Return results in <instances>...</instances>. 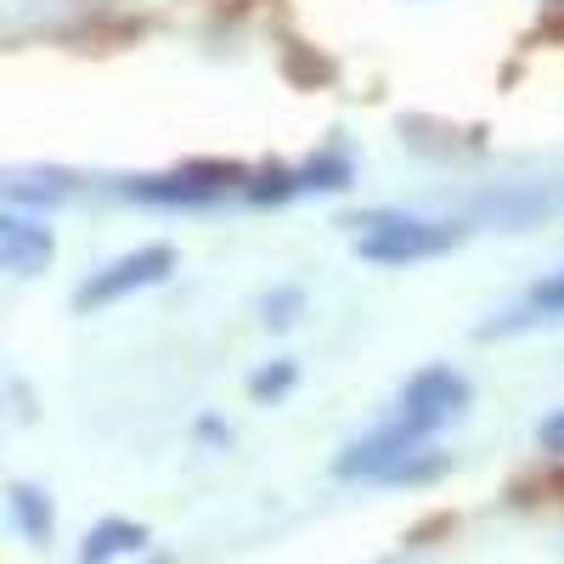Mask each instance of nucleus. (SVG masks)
<instances>
[{"instance_id":"f257e3e1","label":"nucleus","mask_w":564,"mask_h":564,"mask_svg":"<svg viewBox=\"0 0 564 564\" xmlns=\"http://www.w3.org/2000/svg\"><path fill=\"white\" fill-rule=\"evenodd\" d=\"M130 193L141 204H215L226 193H249V170L243 164H226V159H198V164H181L170 175L135 181Z\"/></svg>"},{"instance_id":"f03ea898","label":"nucleus","mask_w":564,"mask_h":564,"mask_svg":"<svg viewBox=\"0 0 564 564\" xmlns=\"http://www.w3.org/2000/svg\"><path fill=\"white\" fill-rule=\"evenodd\" d=\"M463 238L457 226L446 220H412V215H390V220H372L361 238H356V254L361 260H379V265H401V260H430L441 249H452Z\"/></svg>"},{"instance_id":"7ed1b4c3","label":"nucleus","mask_w":564,"mask_h":564,"mask_svg":"<svg viewBox=\"0 0 564 564\" xmlns=\"http://www.w3.org/2000/svg\"><path fill=\"white\" fill-rule=\"evenodd\" d=\"M463 401H468V384L457 379L452 367H430V372H417V379L401 390V423L423 441V435H435L441 423H452L457 412H463Z\"/></svg>"},{"instance_id":"20e7f679","label":"nucleus","mask_w":564,"mask_h":564,"mask_svg":"<svg viewBox=\"0 0 564 564\" xmlns=\"http://www.w3.org/2000/svg\"><path fill=\"white\" fill-rule=\"evenodd\" d=\"M170 265H175V254H170L164 243L135 249V254H124V260H113V265H102V271H90V282H79L74 305H79V311L113 305V300H124L130 289H153V282H159Z\"/></svg>"},{"instance_id":"39448f33","label":"nucleus","mask_w":564,"mask_h":564,"mask_svg":"<svg viewBox=\"0 0 564 564\" xmlns=\"http://www.w3.org/2000/svg\"><path fill=\"white\" fill-rule=\"evenodd\" d=\"M0 260H7L12 276H34L45 260H52V238H45V226L12 215L7 226H0Z\"/></svg>"},{"instance_id":"423d86ee","label":"nucleus","mask_w":564,"mask_h":564,"mask_svg":"<svg viewBox=\"0 0 564 564\" xmlns=\"http://www.w3.org/2000/svg\"><path fill=\"white\" fill-rule=\"evenodd\" d=\"M141 542H148V531H141V525H130V520H108V525H97V531L85 536L79 564H108V558H119V553H141Z\"/></svg>"},{"instance_id":"0eeeda50","label":"nucleus","mask_w":564,"mask_h":564,"mask_svg":"<svg viewBox=\"0 0 564 564\" xmlns=\"http://www.w3.org/2000/svg\"><path fill=\"white\" fill-rule=\"evenodd\" d=\"M12 520H18V531H23L29 542L52 536V508H45V497L29 491V486H12Z\"/></svg>"},{"instance_id":"6e6552de","label":"nucleus","mask_w":564,"mask_h":564,"mask_svg":"<svg viewBox=\"0 0 564 564\" xmlns=\"http://www.w3.org/2000/svg\"><path fill=\"white\" fill-rule=\"evenodd\" d=\"M536 316H564V271H553L547 282H536L531 300H525V311H520V322H513V327H525V322H536ZM513 327H508V334H513Z\"/></svg>"},{"instance_id":"1a4fd4ad","label":"nucleus","mask_w":564,"mask_h":564,"mask_svg":"<svg viewBox=\"0 0 564 564\" xmlns=\"http://www.w3.org/2000/svg\"><path fill=\"white\" fill-rule=\"evenodd\" d=\"M282 68H289V79H300V85H327V79H334V63L305 57L300 45H289V52H282Z\"/></svg>"},{"instance_id":"9d476101","label":"nucleus","mask_w":564,"mask_h":564,"mask_svg":"<svg viewBox=\"0 0 564 564\" xmlns=\"http://www.w3.org/2000/svg\"><path fill=\"white\" fill-rule=\"evenodd\" d=\"M289 384H294V361H276V367H265V372H254V379H249L254 401H276V395H289Z\"/></svg>"},{"instance_id":"9b49d317","label":"nucleus","mask_w":564,"mask_h":564,"mask_svg":"<svg viewBox=\"0 0 564 564\" xmlns=\"http://www.w3.org/2000/svg\"><path fill=\"white\" fill-rule=\"evenodd\" d=\"M294 305H300V294H294V289H282L276 300H265V322H276V327H289V322H294V316H289Z\"/></svg>"},{"instance_id":"f8f14e48","label":"nucleus","mask_w":564,"mask_h":564,"mask_svg":"<svg viewBox=\"0 0 564 564\" xmlns=\"http://www.w3.org/2000/svg\"><path fill=\"white\" fill-rule=\"evenodd\" d=\"M536 441H542L547 452H558V457H564V412L542 417V430H536Z\"/></svg>"}]
</instances>
